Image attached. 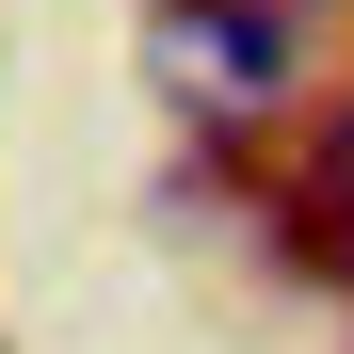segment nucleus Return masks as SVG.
I'll list each match as a JSON object with an SVG mask.
<instances>
[{"label": "nucleus", "instance_id": "f03ea898", "mask_svg": "<svg viewBox=\"0 0 354 354\" xmlns=\"http://www.w3.org/2000/svg\"><path fill=\"white\" fill-rule=\"evenodd\" d=\"M290 258H322V274H354V161L322 177V194H290Z\"/></svg>", "mask_w": 354, "mask_h": 354}, {"label": "nucleus", "instance_id": "f257e3e1", "mask_svg": "<svg viewBox=\"0 0 354 354\" xmlns=\"http://www.w3.org/2000/svg\"><path fill=\"white\" fill-rule=\"evenodd\" d=\"M145 65L194 113H258V97H290V17L274 0H161L145 17Z\"/></svg>", "mask_w": 354, "mask_h": 354}]
</instances>
